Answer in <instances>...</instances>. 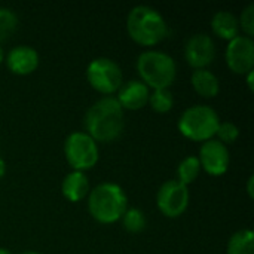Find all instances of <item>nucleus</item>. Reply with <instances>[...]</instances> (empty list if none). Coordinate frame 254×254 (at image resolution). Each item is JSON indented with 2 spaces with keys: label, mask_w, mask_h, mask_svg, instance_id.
<instances>
[{
  "label": "nucleus",
  "mask_w": 254,
  "mask_h": 254,
  "mask_svg": "<svg viewBox=\"0 0 254 254\" xmlns=\"http://www.w3.org/2000/svg\"><path fill=\"white\" fill-rule=\"evenodd\" d=\"M216 137H217V140L222 144L228 146V144H232V143H235L238 140L240 129L232 122H220L219 124V128L216 131Z\"/></svg>",
  "instance_id": "22"
},
{
  "label": "nucleus",
  "mask_w": 254,
  "mask_h": 254,
  "mask_svg": "<svg viewBox=\"0 0 254 254\" xmlns=\"http://www.w3.org/2000/svg\"><path fill=\"white\" fill-rule=\"evenodd\" d=\"M189 189L176 179L165 182L156 195V205L159 211L170 219L180 217L189 205Z\"/></svg>",
  "instance_id": "8"
},
{
  "label": "nucleus",
  "mask_w": 254,
  "mask_h": 254,
  "mask_svg": "<svg viewBox=\"0 0 254 254\" xmlns=\"http://www.w3.org/2000/svg\"><path fill=\"white\" fill-rule=\"evenodd\" d=\"M190 83L195 92L204 98H214L220 92L219 77L207 68L195 70L190 76Z\"/></svg>",
  "instance_id": "15"
},
{
  "label": "nucleus",
  "mask_w": 254,
  "mask_h": 254,
  "mask_svg": "<svg viewBox=\"0 0 254 254\" xmlns=\"http://www.w3.org/2000/svg\"><path fill=\"white\" fill-rule=\"evenodd\" d=\"M147 104L156 113H168L174 106V97L170 89H153L150 91Z\"/></svg>",
  "instance_id": "19"
},
{
  "label": "nucleus",
  "mask_w": 254,
  "mask_h": 254,
  "mask_svg": "<svg viewBox=\"0 0 254 254\" xmlns=\"http://www.w3.org/2000/svg\"><path fill=\"white\" fill-rule=\"evenodd\" d=\"M247 85H249L250 91H253V71L247 73Z\"/></svg>",
  "instance_id": "26"
},
{
  "label": "nucleus",
  "mask_w": 254,
  "mask_h": 254,
  "mask_svg": "<svg viewBox=\"0 0 254 254\" xmlns=\"http://www.w3.org/2000/svg\"><path fill=\"white\" fill-rule=\"evenodd\" d=\"M128 198L125 190L116 183H101L88 195V210L94 220L112 225L122 219L127 211Z\"/></svg>",
  "instance_id": "2"
},
{
  "label": "nucleus",
  "mask_w": 254,
  "mask_h": 254,
  "mask_svg": "<svg viewBox=\"0 0 254 254\" xmlns=\"http://www.w3.org/2000/svg\"><path fill=\"white\" fill-rule=\"evenodd\" d=\"M137 71L149 89H168L177 77V64L171 55L149 49L138 55Z\"/></svg>",
  "instance_id": "4"
},
{
  "label": "nucleus",
  "mask_w": 254,
  "mask_h": 254,
  "mask_svg": "<svg viewBox=\"0 0 254 254\" xmlns=\"http://www.w3.org/2000/svg\"><path fill=\"white\" fill-rule=\"evenodd\" d=\"M18 18L13 10L7 7H0V42L7 40L16 30Z\"/></svg>",
  "instance_id": "21"
},
{
  "label": "nucleus",
  "mask_w": 254,
  "mask_h": 254,
  "mask_svg": "<svg viewBox=\"0 0 254 254\" xmlns=\"http://www.w3.org/2000/svg\"><path fill=\"white\" fill-rule=\"evenodd\" d=\"M83 124L86 134L95 143H110L124 131L125 110L115 97H103L88 109Z\"/></svg>",
  "instance_id": "1"
},
{
  "label": "nucleus",
  "mask_w": 254,
  "mask_h": 254,
  "mask_svg": "<svg viewBox=\"0 0 254 254\" xmlns=\"http://www.w3.org/2000/svg\"><path fill=\"white\" fill-rule=\"evenodd\" d=\"M121 220H122L124 228L131 234H140L141 231L146 229V225H147L144 213L138 208H127Z\"/></svg>",
  "instance_id": "20"
},
{
  "label": "nucleus",
  "mask_w": 254,
  "mask_h": 254,
  "mask_svg": "<svg viewBox=\"0 0 254 254\" xmlns=\"http://www.w3.org/2000/svg\"><path fill=\"white\" fill-rule=\"evenodd\" d=\"M127 30L129 37L141 46H155L168 34V25L164 16L150 6H135L127 18Z\"/></svg>",
  "instance_id": "3"
},
{
  "label": "nucleus",
  "mask_w": 254,
  "mask_h": 254,
  "mask_svg": "<svg viewBox=\"0 0 254 254\" xmlns=\"http://www.w3.org/2000/svg\"><path fill=\"white\" fill-rule=\"evenodd\" d=\"M4 61V51H3V48H1V45H0V64Z\"/></svg>",
  "instance_id": "27"
},
{
  "label": "nucleus",
  "mask_w": 254,
  "mask_h": 254,
  "mask_svg": "<svg viewBox=\"0 0 254 254\" xmlns=\"http://www.w3.org/2000/svg\"><path fill=\"white\" fill-rule=\"evenodd\" d=\"M220 118L217 112L205 104L192 106L179 119V131L192 141H208L216 135Z\"/></svg>",
  "instance_id": "5"
},
{
  "label": "nucleus",
  "mask_w": 254,
  "mask_h": 254,
  "mask_svg": "<svg viewBox=\"0 0 254 254\" xmlns=\"http://www.w3.org/2000/svg\"><path fill=\"white\" fill-rule=\"evenodd\" d=\"M86 79L92 89L106 97H112V94L118 92L124 83V74L118 63L106 57L95 58L89 63Z\"/></svg>",
  "instance_id": "7"
},
{
  "label": "nucleus",
  "mask_w": 254,
  "mask_h": 254,
  "mask_svg": "<svg viewBox=\"0 0 254 254\" xmlns=\"http://www.w3.org/2000/svg\"><path fill=\"white\" fill-rule=\"evenodd\" d=\"M211 30L217 37L231 42L232 39L240 36L238 18L228 10H219L211 19Z\"/></svg>",
  "instance_id": "16"
},
{
  "label": "nucleus",
  "mask_w": 254,
  "mask_h": 254,
  "mask_svg": "<svg viewBox=\"0 0 254 254\" xmlns=\"http://www.w3.org/2000/svg\"><path fill=\"white\" fill-rule=\"evenodd\" d=\"M226 65L235 74H247L254 67V42L247 36H237L228 42L225 51Z\"/></svg>",
  "instance_id": "9"
},
{
  "label": "nucleus",
  "mask_w": 254,
  "mask_h": 254,
  "mask_svg": "<svg viewBox=\"0 0 254 254\" xmlns=\"http://www.w3.org/2000/svg\"><path fill=\"white\" fill-rule=\"evenodd\" d=\"M238 25H240V30H243V33L247 36V37H250V39H253L254 36V4H249L244 10H243V13H241V16H240V19H238Z\"/></svg>",
  "instance_id": "23"
},
{
  "label": "nucleus",
  "mask_w": 254,
  "mask_h": 254,
  "mask_svg": "<svg viewBox=\"0 0 254 254\" xmlns=\"http://www.w3.org/2000/svg\"><path fill=\"white\" fill-rule=\"evenodd\" d=\"M150 89L138 79V80H128L122 83L118 91L116 101L124 110H140L149 103Z\"/></svg>",
  "instance_id": "13"
},
{
  "label": "nucleus",
  "mask_w": 254,
  "mask_h": 254,
  "mask_svg": "<svg viewBox=\"0 0 254 254\" xmlns=\"http://www.w3.org/2000/svg\"><path fill=\"white\" fill-rule=\"evenodd\" d=\"M64 156L73 171L91 170L100 159L98 144L86 132H71L64 143Z\"/></svg>",
  "instance_id": "6"
},
{
  "label": "nucleus",
  "mask_w": 254,
  "mask_h": 254,
  "mask_svg": "<svg viewBox=\"0 0 254 254\" xmlns=\"http://www.w3.org/2000/svg\"><path fill=\"white\" fill-rule=\"evenodd\" d=\"M40 58L34 48L27 45H19L12 48L6 55V65L7 68L18 76H27L36 71L39 67Z\"/></svg>",
  "instance_id": "12"
},
{
  "label": "nucleus",
  "mask_w": 254,
  "mask_h": 254,
  "mask_svg": "<svg viewBox=\"0 0 254 254\" xmlns=\"http://www.w3.org/2000/svg\"><path fill=\"white\" fill-rule=\"evenodd\" d=\"M6 174V162L3 158H0V179Z\"/></svg>",
  "instance_id": "25"
},
{
  "label": "nucleus",
  "mask_w": 254,
  "mask_h": 254,
  "mask_svg": "<svg viewBox=\"0 0 254 254\" xmlns=\"http://www.w3.org/2000/svg\"><path fill=\"white\" fill-rule=\"evenodd\" d=\"M61 192L64 198L70 202H79L85 199L91 192L86 174L82 171H71L70 174H67L63 180Z\"/></svg>",
  "instance_id": "14"
},
{
  "label": "nucleus",
  "mask_w": 254,
  "mask_h": 254,
  "mask_svg": "<svg viewBox=\"0 0 254 254\" xmlns=\"http://www.w3.org/2000/svg\"><path fill=\"white\" fill-rule=\"evenodd\" d=\"M201 170H204L207 174L213 177L223 176L231 162V155L228 150V146L222 144L219 140H208L204 141L201 149H199V156H198Z\"/></svg>",
  "instance_id": "10"
},
{
  "label": "nucleus",
  "mask_w": 254,
  "mask_h": 254,
  "mask_svg": "<svg viewBox=\"0 0 254 254\" xmlns=\"http://www.w3.org/2000/svg\"><path fill=\"white\" fill-rule=\"evenodd\" d=\"M216 57V45L208 34L196 33L190 36L185 45V58L188 64L195 68L201 70L208 67Z\"/></svg>",
  "instance_id": "11"
},
{
  "label": "nucleus",
  "mask_w": 254,
  "mask_h": 254,
  "mask_svg": "<svg viewBox=\"0 0 254 254\" xmlns=\"http://www.w3.org/2000/svg\"><path fill=\"white\" fill-rule=\"evenodd\" d=\"M0 254H12L7 249H0Z\"/></svg>",
  "instance_id": "28"
},
{
  "label": "nucleus",
  "mask_w": 254,
  "mask_h": 254,
  "mask_svg": "<svg viewBox=\"0 0 254 254\" xmlns=\"http://www.w3.org/2000/svg\"><path fill=\"white\" fill-rule=\"evenodd\" d=\"M253 182H254V177L253 176H250V177H249V183H247V192H249V196H250V198H253L254 196Z\"/></svg>",
  "instance_id": "24"
},
{
  "label": "nucleus",
  "mask_w": 254,
  "mask_h": 254,
  "mask_svg": "<svg viewBox=\"0 0 254 254\" xmlns=\"http://www.w3.org/2000/svg\"><path fill=\"white\" fill-rule=\"evenodd\" d=\"M21 254H40V253H37V252H24V253H21Z\"/></svg>",
  "instance_id": "29"
},
{
  "label": "nucleus",
  "mask_w": 254,
  "mask_h": 254,
  "mask_svg": "<svg viewBox=\"0 0 254 254\" xmlns=\"http://www.w3.org/2000/svg\"><path fill=\"white\" fill-rule=\"evenodd\" d=\"M199 173H201V165H199L198 156H188L179 164L176 180L185 186H189L198 179Z\"/></svg>",
  "instance_id": "18"
},
{
  "label": "nucleus",
  "mask_w": 254,
  "mask_h": 254,
  "mask_svg": "<svg viewBox=\"0 0 254 254\" xmlns=\"http://www.w3.org/2000/svg\"><path fill=\"white\" fill-rule=\"evenodd\" d=\"M228 254H254V234L252 229L235 232L228 241Z\"/></svg>",
  "instance_id": "17"
}]
</instances>
